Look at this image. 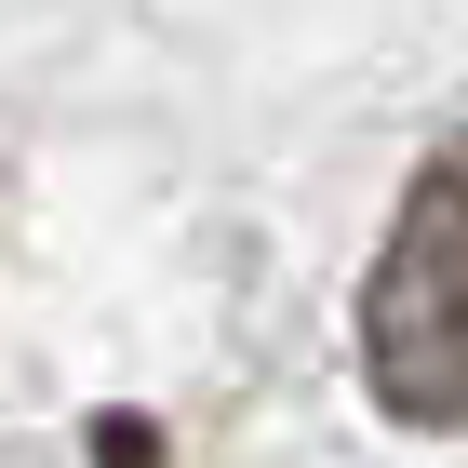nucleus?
<instances>
[{
  "label": "nucleus",
  "instance_id": "nucleus-1",
  "mask_svg": "<svg viewBox=\"0 0 468 468\" xmlns=\"http://www.w3.org/2000/svg\"><path fill=\"white\" fill-rule=\"evenodd\" d=\"M361 375L401 429H468V134L415 161L375 282H361Z\"/></svg>",
  "mask_w": 468,
  "mask_h": 468
}]
</instances>
